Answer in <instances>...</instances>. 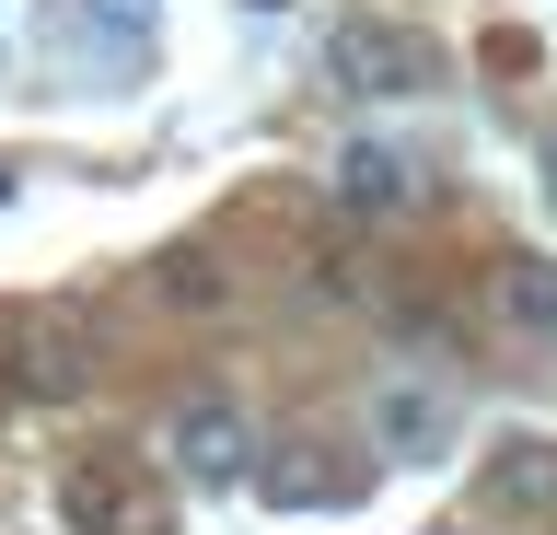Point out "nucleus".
Instances as JSON below:
<instances>
[{
    "label": "nucleus",
    "instance_id": "nucleus-1",
    "mask_svg": "<svg viewBox=\"0 0 557 535\" xmlns=\"http://www.w3.org/2000/svg\"><path fill=\"white\" fill-rule=\"evenodd\" d=\"M163 454H174V477H186V489H244L268 442H256V420H244L233 396H186V408L163 420Z\"/></svg>",
    "mask_w": 557,
    "mask_h": 535
},
{
    "label": "nucleus",
    "instance_id": "nucleus-5",
    "mask_svg": "<svg viewBox=\"0 0 557 535\" xmlns=\"http://www.w3.org/2000/svg\"><path fill=\"white\" fill-rule=\"evenodd\" d=\"M12 385L24 396H82L94 385V338L70 315H24V338H12Z\"/></svg>",
    "mask_w": 557,
    "mask_h": 535
},
{
    "label": "nucleus",
    "instance_id": "nucleus-10",
    "mask_svg": "<svg viewBox=\"0 0 557 535\" xmlns=\"http://www.w3.org/2000/svg\"><path fill=\"white\" fill-rule=\"evenodd\" d=\"M499 315H511L522 338H557V268L546 256H511V268H499Z\"/></svg>",
    "mask_w": 557,
    "mask_h": 535
},
{
    "label": "nucleus",
    "instance_id": "nucleus-9",
    "mask_svg": "<svg viewBox=\"0 0 557 535\" xmlns=\"http://www.w3.org/2000/svg\"><path fill=\"white\" fill-rule=\"evenodd\" d=\"M151 291H163L174 315H209V303H221V256L209 245H163L151 256Z\"/></svg>",
    "mask_w": 557,
    "mask_h": 535
},
{
    "label": "nucleus",
    "instance_id": "nucleus-14",
    "mask_svg": "<svg viewBox=\"0 0 557 535\" xmlns=\"http://www.w3.org/2000/svg\"><path fill=\"white\" fill-rule=\"evenodd\" d=\"M0 198H12V175H0Z\"/></svg>",
    "mask_w": 557,
    "mask_h": 535
},
{
    "label": "nucleus",
    "instance_id": "nucleus-11",
    "mask_svg": "<svg viewBox=\"0 0 557 535\" xmlns=\"http://www.w3.org/2000/svg\"><path fill=\"white\" fill-rule=\"evenodd\" d=\"M94 24H104L116 47H139V36H151V0H94Z\"/></svg>",
    "mask_w": 557,
    "mask_h": 535
},
{
    "label": "nucleus",
    "instance_id": "nucleus-8",
    "mask_svg": "<svg viewBox=\"0 0 557 535\" xmlns=\"http://www.w3.org/2000/svg\"><path fill=\"white\" fill-rule=\"evenodd\" d=\"M487 489L511 512H557V442H499L487 454Z\"/></svg>",
    "mask_w": 557,
    "mask_h": 535
},
{
    "label": "nucleus",
    "instance_id": "nucleus-7",
    "mask_svg": "<svg viewBox=\"0 0 557 535\" xmlns=\"http://www.w3.org/2000/svg\"><path fill=\"white\" fill-rule=\"evenodd\" d=\"M70 524L82 535H163V512H139L116 465H82V477H70Z\"/></svg>",
    "mask_w": 557,
    "mask_h": 535
},
{
    "label": "nucleus",
    "instance_id": "nucleus-6",
    "mask_svg": "<svg viewBox=\"0 0 557 535\" xmlns=\"http://www.w3.org/2000/svg\"><path fill=\"white\" fill-rule=\"evenodd\" d=\"M256 489H268L278 512H325V500H348V465L325 454V442H278V454H256Z\"/></svg>",
    "mask_w": 557,
    "mask_h": 535
},
{
    "label": "nucleus",
    "instance_id": "nucleus-3",
    "mask_svg": "<svg viewBox=\"0 0 557 535\" xmlns=\"http://www.w3.org/2000/svg\"><path fill=\"white\" fill-rule=\"evenodd\" d=\"M418 186H430V175H418V151H395V141H348L337 151V210L372 221V233L418 210Z\"/></svg>",
    "mask_w": 557,
    "mask_h": 535
},
{
    "label": "nucleus",
    "instance_id": "nucleus-12",
    "mask_svg": "<svg viewBox=\"0 0 557 535\" xmlns=\"http://www.w3.org/2000/svg\"><path fill=\"white\" fill-rule=\"evenodd\" d=\"M534 163H546V210H557V129H546V151H534Z\"/></svg>",
    "mask_w": 557,
    "mask_h": 535
},
{
    "label": "nucleus",
    "instance_id": "nucleus-2",
    "mask_svg": "<svg viewBox=\"0 0 557 535\" xmlns=\"http://www.w3.org/2000/svg\"><path fill=\"white\" fill-rule=\"evenodd\" d=\"M325 82H337L348 106H395V94H418V82H430V47H418L407 24L360 12V24H337V36H325Z\"/></svg>",
    "mask_w": 557,
    "mask_h": 535
},
{
    "label": "nucleus",
    "instance_id": "nucleus-13",
    "mask_svg": "<svg viewBox=\"0 0 557 535\" xmlns=\"http://www.w3.org/2000/svg\"><path fill=\"white\" fill-rule=\"evenodd\" d=\"M430 535H465V524H430Z\"/></svg>",
    "mask_w": 557,
    "mask_h": 535
},
{
    "label": "nucleus",
    "instance_id": "nucleus-4",
    "mask_svg": "<svg viewBox=\"0 0 557 535\" xmlns=\"http://www.w3.org/2000/svg\"><path fill=\"white\" fill-rule=\"evenodd\" d=\"M372 442L395 465H442L453 454V396L442 385H383L372 396Z\"/></svg>",
    "mask_w": 557,
    "mask_h": 535
}]
</instances>
